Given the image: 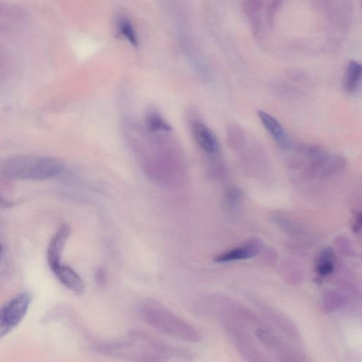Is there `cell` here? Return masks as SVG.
<instances>
[{
	"label": "cell",
	"mask_w": 362,
	"mask_h": 362,
	"mask_svg": "<svg viewBox=\"0 0 362 362\" xmlns=\"http://www.w3.org/2000/svg\"><path fill=\"white\" fill-rule=\"evenodd\" d=\"M292 152L288 163L293 170L298 171L306 179H325L344 170L346 159L339 154H332L317 145H303L287 150Z\"/></svg>",
	"instance_id": "1"
},
{
	"label": "cell",
	"mask_w": 362,
	"mask_h": 362,
	"mask_svg": "<svg viewBox=\"0 0 362 362\" xmlns=\"http://www.w3.org/2000/svg\"><path fill=\"white\" fill-rule=\"evenodd\" d=\"M63 163L50 157L18 156L9 159L3 165L10 178L26 181H44L59 176Z\"/></svg>",
	"instance_id": "2"
},
{
	"label": "cell",
	"mask_w": 362,
	"mask_h": 362,
	"mask_svg": "<svg viewBox=\"0 0 362 362\" xmlns=\"http://www.w3.org/2000/svg\"><path fill=\"white\" fill-rule=\"evenodd\" d=\"M32 302L30 294L21 293L0 308V339L8 335L26 316Z\"/></svg>",
	"instance_id": "3"
},
{
	"label": "cell",
	"mask_w": 362,
	"mask_h": 362,
	"mask_svg": "<svg viewBox=\"0 0 362 362\" xmlns=\"http://www.w3.org/2000/svg\"><path fill=\"white\" fill-rule=\"evenodd\" d=\"M70 234V226L63 224L51 238L47 249V262L52 271L61 264L64 249Z\"/></svg>",
	"instance_id": "4"
},
{
	"label": "cell",
	"mask_w": 362,
	"mask_h": 362,
	"mask_svg": "<svg viewBox=\"0 0 362 362\" xmlns=\"http://www.w3.org/2000/svg\"><path fill=\"white\" fill-rule=\"evenodd\" d=\"M263 247V243L259 239L250 240L244 245L232 249L214 259L216 263H228L245 260L256 257Z\"/></svg>",
	"instance_id": "5"
},
{
	"label": "cell",
	"mask_w": 362,
	"mask_h": 362,
	"mask_svg": "<svg viewBox=\"0 0 362 362\" xmlns=\"http://www.w3.org/2000/svg\"><path fill=\"white\" fill-rule=\"evenodd\" d=\"M258 116L275 143L283 150H288L292 144L281 123L263 110L259 111Z\"/></svg>",
	"instance_id": "6"
},
{
	"label": "cell",
	"mask_w": 362,
	"mask_h": 362,
	"mask_svg": "<svg viewBox=\"0 0 362 362\" xmlns=\"http://www.w3.org/2000/svg\"><path fill=\"white\" fill-rule=\"evenodd\" d=\"M52 272L59 281L68 290L77 295H82L86 291V284L79 274L71 267L61 264Z\"/></svg>",
	"instance_id": "7"
},
{
	"label": "cell",
	"mask_w": 362,
	"mask_h": 362,
	"mask_svg": "<svg viewBox=\"0 0 362 362\" xmlns=\"http://www.w3.org/2000/svg\"><path fill=\"white\" fill-rule=\"evenodd\" d=\"M194 138L201 148L209 154L217 153L219 145L217 138L212 130L201 122L194 123L193 127Z\"/></svg>",
	"instance_id": "8"
},
{
	"label": "cell",
	"mask_w": 362,
	"mask_h": 362,
	"mask_svg": "<svg viewBox=\"0 0 362 362\" xmlns=\"http://www.w3.org/2000/svg\"><path fill=\"white\" fill-rule=\"evenodd\" d=\"M362 75V68L359 63L351 61L345 74L344 88L348 94L356 92L360 86Z\"/></svg>",
	"instance_id": "9"
},
{
	"label": "cell",
	"mask_w": 362,
	"mask_h": 362,
	"mask_svg": "<svg viewBox=\"0 0 362 362\" xmlns=\"http://www.w3.org/2000/svg\"><path fill=\"white\" fill-rule=\"evenodd\" d=\"M335 255L330 248H325L316 260V271L321 276L332 273L334 270Z\"/></svg>",
	"instance_id": "10"
},
{
	"label": "cell",
	"mask_w": 362,
	"mask_h": 362,
	"mask_svg": "<svg viewBox=\"0 0 362 362\" xmlns=\"http://www.w3.org/2000/svg\"><path fill=\"white\" fill-rule=\"evenodd\" d=\"M149 128L154 131L170 130L171 127L159 115L155 113L150 114L148 117Z\"/></svg>",
	"instance_id": "11"
},
{
	"label": "cell",
	"mask_w": 362,
	"mask_h": 362,
	"mask_svg": "<svg viewBox=\"0 0 362 362\" xmlns=\"http://www.w3.org/2000/svg\"><path fill=\"white\" fill-rule=\"evenodd\" d=\"M243 191L235 186L230 187L226 191V201L230 207L237 206L242 200Z\"/></svg>",
	"instance_id": "12"
},
{
	"label": "cell",
	"mask_w": 362,
	"mask_h": 362,
	"mask_svg": "<svg viewBox=\"0 0 362 362\" xmlns=\"http://www.w3.org/2000/svg\"><path fill=\"white\" fill-rule=\"evenodd\" d=\"M257 335L259 338V339H261L267 345H272L274 343V339L272 336L270 335V333H269L268 331H265L264 330H259L257 332Z\"/></svg>",
	"instance_id": "13"
},
{
	"label": "cell",
	"mask_w": 362,
	"mask_h": 362,
	"mask_svg": "<svg viewBox=\"0 0 362 362\" xmlns=\"http://www.w3.org/2000/svg\"><path fill=\"white\" fill-rule=\"evenodd\" d=\"M361 228V213L360 212H354V221L353 225V232L358 233Z\"/></svg>",
	"instance_id": "14"
},
{
	"label": "cell",
	"mask_w": 362,
	"mask_h": 362,
	"mask_svg": "<svg viewBox=\"0 0 362 362\" xmlns=\"http://www.w3.org/2000/svg\"><path fill=\"white\" fill-rule=\"evenodd\" d=\"M13 206V203L5 199L1 194H0V207L8 208Z\"/></svg>",
	"instance_id": "15"
},
{
	"label": "cell",
	"mask_w": 362,
	"mask_h": 362,
	"mask_svg": "<svg viewBox=\"0 0 362 362\" xmlns=\"http://www.w3.org/2000/svg\"><path fill=\"white\" fill-rule=\"evenodd\" d=\"M3 245L1 243H0V259H1L2 254H3Z\"/></svg>",
	"instance_id": "16"
},
{
	"label": "cell",
	"mask_w": 362,
	"mask_h": 362,
	"mask_svg": "<svg viewBox=\"0 0 362 362\" xmlns=\"http://www.w3.org/2000/svg\"><path fill=\"white\" fill-rule=\"evenodd\" d=\"M4 28L5 26L3 24L0 23V30L4 29Z\"/></svg>",
	"instance_id": "17"
}]
</instances>
